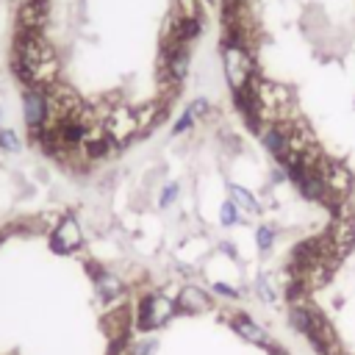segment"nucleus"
Returning a JSON list of instances; mask_svg holds the SVG:
<instances>
[{"mask_svg": "<svg viewBox=\"0 0 355 355\" xmlns=\"http://www.w3.org/2000/svg\"><path fill=\"white\" fill-rule=\"evenodd\" d=\"M219 55H222V75H225V83H227L230 92L247 89V86L252 83V78L258 75L252 47H247V44H241V42L222 39Z\"/></svg>", "mask_w": 355, "mask_h": 355, "instance_id": "f257e3e1", "label": "nucleus"}, {"mask_svg": "<svg viewBox=\"0 0 355 355\" xmlns=\"http://www.w3.org/2000/svg\"><path fill=\"white\" fill-rule=\"evenodd\" d=\"M175 313H178L175 297H166L164 291H147V294H141L139 302H136L133 327H136L139 333H150V330L164 327Z\"/></svg>", "mask_w": 355, "mask_h": 355, "instance_id": "f03ea898", "label": "nucleus"}, {"mask_svg": "<svg viewBox=\"0 0 355 355\" xmlns=\"http://www.w3.org/2000/svg\"><path fill=\"white\" fill-rule=\"evenodd\" d=\"M83 244H86V233H83V225L75 211H64L47 230V247H50V252H55L61 258L80 252Z\"/></svg>", "mask_w": 355, "mask_h": 355, "instance_id": "7ed1b4c3", "label": "nucleus"}, {"mask_svg": "<svg viewBox=\"0 0 355 355\" xmlns=\"http://www.w3.org/2000/svg\"><path fill=\"white\" fill-rule=\"evenodd\" d=\"M19 111H22L28 139L53 125V111H50L44 86H19Z\"/></svg>", "mask_w": 355, "mask_h": 355, "instance_id": "20e7f679", "label": "nucleus"}, {"mask_svg": "<svg viewBox=\"0 0 355 355\" xmlns=\"http://www.w3.org/2000/svg\"><path fill=\"white\" fill-rule=\"evenodd\" d=\"M100 128L114 139L116 147H125L130 141H139V122H136V105L125 103V100H116L105 108L103 119H100Z\"/></svg>", "mask_w": 355, "mask_h": 355, "instance_id": "39448f33", "label": "nucleus"}, {"mask_svg": "<svg viewBox=\"0 0 355 355\" xmlns=\"http://www.w3.org/2000/svg\"><path fill=\"white\" fill-rule=\"evenodd\" d=\"M313 172L319 175V180L324 183V189L330 191V197H333V202H338V200H352V189H355V175L338 161V158H333V155H322L319 161H316V166H313Z\"/></svg>", "mask_w": 355, "mask_h": 355, "instance_id": "423d86ee", "label": "nucleus"}, {"mask_svg": "<svg viewBox=\"0 0 355 355\" xmlns=\"http://www.w3.org/2000/svg\"><path fill=\"white\" fill-rule=\"evenodd\" d=\"M86 272H89L92 286H94V297L105 308L122 305V300H125V280L116 272H111L108 266H103L97 261H86Z\"/></svg>", "mask_w": 355, "mask_h": 355, "instance_id": "0eeeda50", "label": "nucleus"}, {"mask_svg": "<svg viewBox=\"0 0 355 355\" xmlns=\"http://www.w3.org/2000/svg\"><path fill=\"white\" fill-rule=\"evenodd\" d=\"M322 236L327 241V250L338 261H344L355 250V216H330Z\"/></svg>", "mask_w": 355, "mask_h": 355, "instance_id": "6e6552de", "label": "nucleus"}, {"mask_svg": "<svg viewBox=\"0 0 355 355\" xmlns=\"http://www.w3.org/2000/svg\"><path fill=\"white\" fill-rule=\"evenodd\" d=\"M50 25V0H22L14 14V31H39Z\"/></svg>", "mask_w": 355, "mask_h": 355, "instance_id": "1a4fd4ad", "label": "nucleus"}, {"mask_svg": "<svg viewBox=\"0 0 355 355\" xmlns=\"http://www.w3.org/2000/svg\"><path fill=\"white\" fill-rule=\"evenodd\" d=\"M175 305H178V313H205L214 308V297L197 283H183L175 294Z\"/></svg>", "mask_w": 355, "mask_h": 355, "instance_id": "9d476101", "label": "nucleus"}, {"mask_svg": "<svg viewBox=\"0 0 355 355\" xmlns=\"http://www.w3.org/2000/svg\"><path fill=\"white\" fill-rule=\"evenodd\" d=\"M169 108H172V105H166L161 97H155V100H150V103H141V105H136L139 139L150 136V133H153L158 125H164V122H166V116H169Z\"/></svg>", "mask_w": 355, "mask_h": 355, "instance_id": "9b49d317", "label": "nucleus"}, {"mask_svg": "<svg viewBox=\"0 0 355 355\" xmlns=\"http://www.w3.org/2000/svg\"><path fill=\"white\" fill-rule=\"evenodd\" d=\"M258 139H261V147L275 158V164H280L286 155H288V130H286V122H269L258 130Z\"/></svg>", "mask_w": 355, "mask_h": 355, "instance_id": "f8f14e48", "label": "nucleus"}, {"mask_svg": "<svg viewBox=\"0 0 355 355\" xmlns=\"http://www.w3.org/2000/svg\"><path fill=\"white\" fill-rule=\"evenodd\" d=\"M230 327L236 330V336H241L244 341L255 344V347H272V336L266 333V327H261L252 316L247 313H233L230 316Z\"/></svg>", "mask_w": 355, "mask_h": 355, "instance_id": "ddd939ff", "label": "nucleus"}, {"mask_svg": "<svg viewBox=\"0 0 355 355\" xmlns=\"http://www.w3.org/2000/svg\"><path fill=\"white\" fill-rule=\"evenodd\" d=\"M227 200L241 211V216L247 219V216H261V202L255 200V194L250 191V189H244V186H239V183H227Z\"/></svg>", "mask_w": 355, "mask_h": 355, "instance_id": "4468645a", "label": "nucleus"}, {"mask_svg": "<svg viewBox=\"0 0 355 355\" xmlns=\"http://www.w3.org/2000/svg\"><path fill=\"white\" fill-rule=\"evenodd\" d=\"M22 147H25V139L19 136V130L11 128V125H6V128L0 130V153L17 155V153H22Z\"/></svg>", "mask_w": 355, "mask_h": 355, "instance_id": "2eb2a0df", "label": "nucleus"}, {"mask_svg": "<svg viewBox=\"0 0 355 355\" xmlns=\"http://www.w3.org/2000/svg\"><path fill=\"white\" fill-rule=\"evenodd\" d=\"M205 0H175V11L183 19H194V22H205Z\"/></svg>", "mask_w": 355, "mask_h": 355, "instance_id": "dca6fc26", "label": "nucleus"}, {"mask_svg": "<svg viewBox=\"0 0 355 355\" xmlns=\"http://www.w3.org/2000/svg\"><path fill=\"white\" fill-rule=\"evenodd\" d=\"M277 225H272V222H266V225H258L255 227V247H258V252H269L272 247H275V241H277Z\"/></svg>", "mask_w": 355, "mask_h": 355, "instance_id": "f3484780", "label": "nucleus"}, {"mask_svg": "<svg viewBox=\"0 0 355 355\" xmlns=\"http://www.w3.org/2000/svg\"><path fill=\"white\" fill-rule=\"evenodd\" d=\"M241 222H244L241 211H239L230 200H222V205H219V225H222V227H236V225H241Z\"/></svg>", "mask_w": 355, "mask_h": 355, "instance_id": "a211bd4d", "label": "nucleus"}, {"mask_svg": "<svg viewBox=\"0 0 355 355\" xmlns=\"http://www.w3.org/2000/svg\"><path fill=\"white\" fill-rule=\"evenodd\" d=\"M178 197H180V183H178V180H169V183L161 189V194H158V208H161V211L172 208V205L178 202Z\"/></svg>", "mask_w": 355, "mask_h": 355, "instance_id": "6ab92c4d", "label": "nucleus"}, {"mask_svg": "<svg viewBox=\"0 0 355 355\" xmlns=\"http://www.w3.org/2000/svg\"><path fill=\"white\" fill-rule=\"evenodd\" d=\"M186 108L194 114V119H197V122H202V119L214 116V105H211V100H208V97H202V94H200V97H194Z\"/></svg>", "mask_w": 355, "mask_h": 355, "instance_id": "aec40b11", "label": "nucleus"}, {"mask_svg": "<svg viewBox=\"0 0 355 355\" xmlns=\"http://www.w3.org/2000/svg\"><path fill=\"white\" fill-rule=\"evenodd\" d=\"M197 125H200V122L194 119V114H191L189 108H183L180 116L172 122V136H186V133H189L191 128H197Z\"/></svg>", "mask_w": 355, "mask_h": 355, "instance_id": "412c9836", "label": "nucleus"}, {"mask_svg": "<svg viewBox=\"0 0 355 355\" xmlns=\"http://www.w3.org/2000/svg\"><path fill=\"white\" fill-rule=\"evenodd\" d=\"M255 294H258V297H261L263 302H269V305H272V302L277 300V294H275V286H272V280H269V277H263V275H261V277L255 280Z\"/></svg>", "mask_w": 355, "mask_h": 355, "instance_id": "4be33fe9", "label": "nucleus"}, {"mask_svg": "<svg viewBox=\"0 0 355 355\" xmlns=\"http://www.w3.org/2000/svg\"><path fill=\"white\" fill-rule=\"evenodd\" d=\"M155 349H158V341L147 338V341H136V344H130V347H128V355H155Z\"/></svg>", "mask_w": 355, "mask_h": 355, "instance_id": "5701e85b", "label": "nucleus"}, {"mask_svg": "<svg viewBox=\"0 0 355 355\" xmlns=\"http://www.w3.org/2000/svg\"><path fill=\"white\" fill-rule=\"evenodd\" d=\"M214 291H216L219 297H227V300H239V297H241V291H239V288H233V286H227V283H222V280H219V283H214Z\"/></svg>", "mask_w": 355, "mask_h": 355, "instance_id": "b1692460", "label": "nucleus"}, {"mask_svg": "<svg viewBox=\"0 0 355 355\" xmlns=\"http://www.w3.org/2000/svg\"><path fill=\"white\" fill-rule=\"evenodd\" d=\"M219 250H222L230 261H239V250H236V244H233V241H222V244H219Z\"/></svg>", "mask_w": 355, "mask_h": 355, "instance_id": "393cba45", "label": "nucleus"}, {"mask_svg": "<svg viewBox=\"0 0 355 355\" xmlns=\"http://www.w3.org/2000/svg\"><path fill=\"white\" fill-rule=\"evenodd\" d=\"M269 355H288V349H283V347H269Z\"/></svg>", "mask_w": 355, "mask_h": 355, "instance_id": "a878e982", "label": "nucleus"}, {"mask_svg": "<svg viewBox=\"0 0 355 355\" xmlns=\"http://www.w3.org/2000/svg\"><path fill=\"white\" fill-rule=\"evenodd\" d=\"M3 128H6V108L0 105V130H3Z\"/></svg>", "mask_w": 355, "mask_h": 355, "instance_id": "bb28decb", "label": "nucleus"}, {"mask_svg": "<svg viewBox=\"0 0 355 355\" xmlns=\"http://www.w3.org/2000/svg\"><path fill=\"white\" fill-rule=\"evenodd\" d=\"M205 3H216V0H205Z\"/></svg>", "mask_w": 355, "mask_h": 355, "instance_id": "cd10ccee", "label": "nucleus"}]
</instances>
